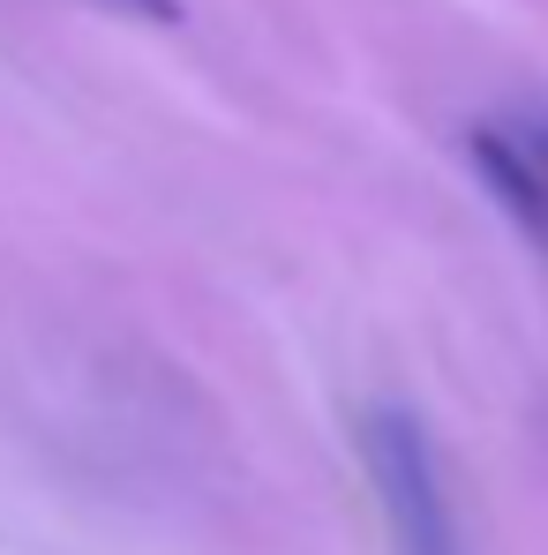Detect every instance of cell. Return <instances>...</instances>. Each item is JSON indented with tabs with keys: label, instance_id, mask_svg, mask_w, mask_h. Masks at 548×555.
<instances>
[{
	"label": "cell",
	"instance_id": "4",
	"mask_svg": "<svg viewBox=\"0 0 548 555\" xmlns=\"http://www.w3.org/2000/svg\"><path fill=\"white\" fill-rule=\"evenodd\" d=\"M534 143H541V158H548V128H534Z\"/></svg>",
	"mask_w": 548,
	"mask_h": 555
},
{
	"label": "cell",
	"instance_id": "1",
	"mask_svg": "<svg viewBox=\"0 0 548 555\" xmlns=\"http://www.w3.org/2000/svg\"><path fill=\"white\" fill-rule=\"evenodd\" d=\"M361 459H368V480H375V503L391 518L398 555H466L458 548L451 495H444V473H436V451H429V436H421L413 413L368 405L361 413Z\"/></svg>",
	"mask_w": 548,
	"mask_h": 555
},
{
	"label": "cell",
	"instance_id": "3",
	"mask_svg": "<svg viewBox=\"0 0 548 555\" xmlns=\"http://www.w3.org/2000/svg\"><path fill=\"white\" fill-rule=\"evenodd\" d=\"M120 8H136V15H151V23H174V15H181V0H120Z\"/></svg>",
	"mask_w": 548,
	"mask_h": 555
},
{
	"label": "cell",
	"instance_id": "2",
	"mask_svg": "<svg viewBox=\"0 0 548 555\" xmlns=\"http://www.w3.org/2000/svg\"><path fill=\"white\" fill-rule=\"evenodd\" d=\"M473 166H481V181L496 188V203L519 218V233H534L548 241V158L534 135H504V128H473Z\"/></svg>",
	"mask_w": 548,
	"mask_h": 555
}]
</instances>
